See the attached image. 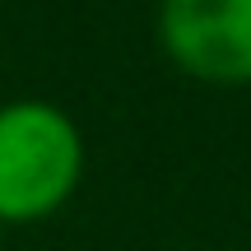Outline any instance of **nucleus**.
Instances as JSON below:
<instances>
[{
	"mask_svg": "<svg viewBox=\"0 0 251 251\" xmlns=\"http://www.w3.org/2000/svg\"><path fill=\"white\" fill-rule=\"evenodd\" d=\"M84 168L75 121L51 102L0 107V219H42L65 205Z\"/></svg>",
	"mask_w": 251,
	"mask_h": 251,
	"instance_id": "obj_1",
	"label": "nucleus"
},
{
	"mask_svg": "<svg viewBox=\"0 0 251 251\" xmlns=\"http://www.w3.org/2000/svg\"><path fill=\"white\" fill-rule=\"evenodd\" d=\"M163 51L205 84H251V0H163Z\"/></svg>",
	"mask_w": 251,
	"mask_h": 251,
	"instance_id": "obj_2",
	"label": "nucleus"
}]
</instances>
